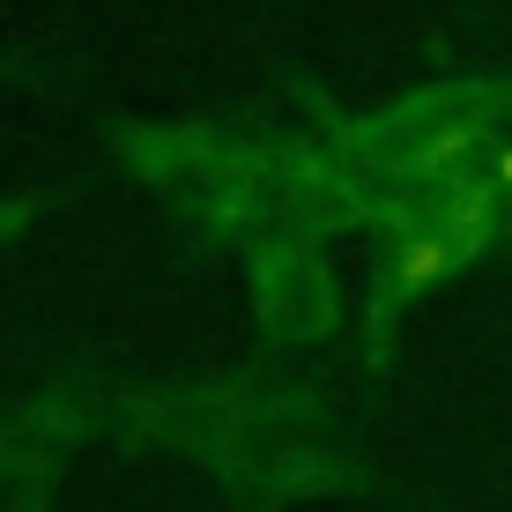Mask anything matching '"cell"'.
<instances>
[{
	"mask_svg": "<svg viewBox=\"0 0 512 512\" xmlns=\"http://www.w3.org/2000/svg\"><path fill=\"white\" fill-rule=\"evenodd\" d=\"M438 260H446V253H438V245H416V253H409V282H423V275H438Z\"/></svg>",
	"mask_w": 512,
	"mask_h": 512,
	"instance_id": "cell-1",
	"label": "cell"
},
{
	"mask_svg": "<svg viewBox=\"0 0 512 512\" xmlns=\"http://www.w3.org/2000/svg\"><path fill=\"white\" fill-rule=\"evenodd\" d=\"M505 179H512V156H505Z\"/></svg>",
	"mask_w": 512,
	"mask_h": 512,
	"instance_id": "cell-2",
	"label": "cell"
}]
</instances>
